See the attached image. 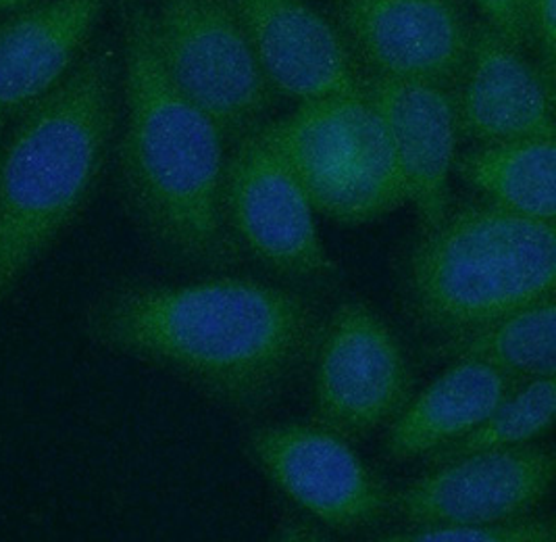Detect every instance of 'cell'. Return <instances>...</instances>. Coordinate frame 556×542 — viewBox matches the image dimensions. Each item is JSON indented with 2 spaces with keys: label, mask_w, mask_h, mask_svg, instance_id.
<instances>
[{
  "label": "cell",
  "mask_w": 556,
  "mask_h": 542,
  "mask_svg": "<svg viewBox=\"0 0 556 542\" xmlns=\"http://www.w3.org/2000/svg\"><path fill=\"white\" fill-rule=\"evenodd\" d=\"M315 424L349 442L394 421L413 399V369L394 330L363 301L326 317L315 351Z\"/></svg>",
  "instance_id": "52a82bcc"
},
{
  "label": "cell",
  "mask_w": 556,
  "mask_h": 542,
  "mask_svg": "<svg viewBox=\"0 0 556 542\" xmlns=\"http://www.w3.org/2000/svg\"><path fill=\"white\" fill-rule=\"evenodd\" d=\"M365 97L380 113L421 230L440 224L451 207L456 159L455 103L444 86L365 74Z\"/></svg>",
  "instance_id": "5bb4252c"
},
{
  "label": "cell",
  "mask_w": 556,
  "mask_h": 542,
  "mask_svg": "<svg viewBox=\"0 0 556 542\" xmlns=\"http://www.w3.org/2000/svg\"><path fill=\"white\" fill-rule=\"evenodd\" d=\"M38 0H0V13L2 11H17V9H24L27 4H34Z\"/></svg>",
  "instance_id": "603a6c76"
},
{
  "label": "cell",
  "mask_w": 556,
  "mask_h": 542,
  "mask_svg": "<svg viewBox=\"0 0 556 542\" xmlns=\"http://www.w3.org/2000/svg\"><path fill=\"white\" fill-rule=\"evenodd\" d=\"M403 290L426 330H476L555 297L556 226L490 201L448 207L410 247Z\"/></svg>",
  "instance_id": "277c9868"
},
{
  "label": "cell",
  "mask_w": 556,
  "mask_h": 542,
  "mask_svg": "<svg viewBox=\"0 0 556 542\" xmlns=\"http://www.w3.org/2000/svg\"><path fill=\"white\" fill-rule=\"evenodd\" d=\"M458 178L485 201L540 222L556 217L555 136L488 142L456 156Z\"/></svg>",
  "instance_id": "e0dca14e"
},
{
  "label": "cell",
  "mask_w": 556,
  "mask_h": 542,
  "mask_svg": "<svg viewBox=\"0 0 556 542\" xmlns=\"http://www.w3.org/2000/svg\"><path fill=\"white\" fill-rule=\"evenodd\" d=\"M2 128H4V124H0V134H2Z\"/></svg>",
  "instance_id": "cb8c5ba5"
},
{
  "label": "cell",
  "mask_w": 556,
  "mask_h": 542,
  "mask_svg": "<svg viewBox=\"0 0 556 542\" xmlns=\"http://www.w3.org/2000/svg\"><path fill=\"white\" fill-rule=\"evenodd\" d=\"M521 382L480 362H453L392 421L386 457L408 462L469 434L506 401Z\"/></svg>",
  "instance_id": "2e32d148"
},
{
  "label": "cell",
  "mask_w": 556,
  "mask_h": 542,
  "mask_svg": "<svg viewBox=\"0 0 556 542\" xmlns=\"http://www.w3.org/2000/svg\"><path fill=\"white\" fill-rule=\"evenodd\" d=\"M431 355L446 362L488 363L517 382L555 378V297L508 313L463 335L444 336Z\"/></svg>",
  "instance_id": "ac0fdd59"
},
{
  "label": "cell",
  "mask_w": 556,
  "mask_h": 542,
  "mask_svg": "<svg viewBox=\"0 0 556 542\" xmlns=\"http://www.w3.org/2000/svg\"><path fill=\"white\" fill-rule=\"evenodd\" d=\"M555 378H538L517 388L469 434L428 453L431 464L453 462L481 451L508 449L542 439L555 421Z\"/></svg>",
  "instance_id": "d6986e66"
},
{
  "label": "cell",
  "mask_w": 556,
  "mask_h": 542,
  "mask_svg": "<svg viewBox=\"0 0 556 542\" xmlns=\"http://www.w3.org/2000/svg\"><path fill=\"white\" fill-rule=\"evenodd\" d=\"M122 34L124 203L140 234L184 267L219 269L240 261L224 213L226 140L165 74L151 4L117 0Z\"/></svg>",
  "instance_id": "7a4b0ae2"
},
{
  "label": "cell",
  "mask_w": 556,
  "mask_h": 542,
  "mask_svg": "<svg viewBox=\"0 0 556 542\" xmlns=\"http://www.w3.org/2000/svg\"><path fill=\"white\" fill-rule=\"evenodd\" d=\"M553 451L538 444L481 451L435 465L394 494L406 524H480L530 516L555 482Z\"/></svg>",
  "instance_id": "8fae6325"
},
{
  "label": "cell",
  "mask_w": 556,
  "mask_h": 542,
  "mask_svg": "<svg viewBox=\"0 0 556 542\" xmlns=\"http://www.w3.org/2000/svg\"><path fill=\"white\" fill-rule=\"evenodd\" d=\"M528 27L540 49V70L555 84L556 0H528Z\"/></svg>",
  "instance_id": "7402d4cb"
},
{
  "label": "cell",
  "mask_w": 556,
  "mask_h": 542,
  "mask_svg": "<svg viewBox=\"0 0 556 542\" xmlns=\"http://www.w3.org/2000/svg\"><path fill=\"white\" fill-rule=\"evenodd\" d=\"M224 213L240 251L288 278L333 272L303 184L253 131L224 165Z\"/></svg>",
  "instance_id": "ba28073f"
},
{
  "label": "cell",
  "mask_w": 556,
  "mask_h": 542,
  "mask_svg": "<svg viewBox=\"0 0 556 542\" xmlns=\"http://www.w3.org/2000/svg\"><path fill=\"white\" fill-rule=\"evenodd\" d=\"M456 129L481 144L555 136V84L494 27H473L455 81Z\"/></svg>",
  "instance_id": "4fadbf2b"
},
{
  "label": "cell",
  "mask_w": 556,
  "mask_h": 542,
  "mask_svg": "<svg viewBox=\"0 0 556 542\" xmlns=\"http://www.w3.org/2000/svg\"><path fill=\"white\" fill-rule=\"evenodd\" d=\"M119 104V51L99 42L17 115L0 147V305L94 197L113 151Z\"/></svg>",
  "instance_id": "3957f363"
},
{
  "label": "cell",
  "mask_w": 556,
  "mask_h": 542,
  "mask_svg": "<svg viewBox=\"0 0 556 542\" xmlns=\"http://www.w3.org/2000/svg\"><path fill=\"white\" fill-rule=\"evenodd\" d=\"M278 97H365V74L338 26L308 0H229Z\"/></svg>",
  "instance_id": "7c38bea8"
},
{
  "label": "cell",
  "mask_w": 556,
  "mask_h": 542,
  "mask_svg": "<svg viewBox=\"0 0 556 542\" xmlns=\"http://www.w3.org/2000/svg\"><path fill=\"white\" fill-rule=\"evenodd\" d=\"M333 24L369 76L451 88L473 26L456 0H331Z\"/></svg>",
  "instance_id": "30bf717a"
},
{
  "label": "cell",
  "mask_w": 556,
  "mask_h": 542,
  "mask_svg": "<svg viewBox=\"0 0 556 542\" xmlns=\"http://www.w3.org/2000/svg\"><path fill=\"white\" fill-rule=\"evenodd\" d=\"M256 134L329 219L365 224L408 201L388 129L367 97L304 101Z\"/></svg>",
  "instance_id": "5b68a950"
},
{
  "label": "cell",
  "mask_w": 556,
  "mask_h": 542,
  "mask_svg": "<svg viewBox=\"0 0 556 542\" xmlns=\"http://www.w3.org/2000/svg\"><path fill=\"white\" fill-rule=\"evenodd\" d=\"M386 542H555L553 517H515L480 524H424L381 537Z\"/></svg>",
  "instance_id": "ffe728a7"
},
{
  "label": "cell",
  "mask_w": 556,
  "mask_h": 542,
  "mask_svg": "<svg viewBox=\"0 0 556 542\" xmlns=\"http://www.w3.org/2000/svg\"><path fill=\"white\" fill-rule=\"evenodd\" d=\"M111 0H38L0 22V124L65 78Z\"/></svg>",
  "instance_id": "9a60e30c"
},
{
  "label": "cell",
  "mask_w": 556,
  "mask_h": 542,
  "mask_svg": "<svg viewBox=\"0 0 556 542\" xmlns=\"http://www.w3.org/2000/svg\"><path fill=\"white\" fill-rule=\"evenodd\" d=\"M247 453L267 480L333 530H363L390 509V492L356 457L349 440L324 426L254 428Z\"/></svg>",
  "instance_id": "9c48e42d"
},
{
  "label": "cell",
  "mask_w": 556,
  "mask_h": 542,
  "mask_svg": "<svg viewBox=\"0 0 556 542\" xmlns=\"http://www.w3.org/2000/svg\"><path fill=\"white\" fill-rule=\"evenodd\" d=\"M324 324L303 294L229 276L122 280L84 311L97 346L165 371L233 414L274 405L313 363Z\"/></svg>",
  "instance_id": "6da1fadb"
},
{
  "label": "cell",
  "mask_w": 556,
  "mask_h": 542,
  "mask_svg": "<svg viewBox=\"0 0 556 542\" xmlns=\"http://www.w3.org/2000/svg\"><path fill=\"white\" fill-rule=\"evenodd\" d=\"M156 52L177 90L236 142L265 124L278 92L229 0H159Z\"/></svg>",
  "instance_id": "8992f818"
},
{
  "label": "cell",
  "mask_w": 556,
  "mask_h": 542,
  "mask_svg": "<svg viewBox=\"0 0 556 542\" xmlns=\"http://www.w3.org/2000/svg\"><path fill=\"white\" fill-rule=\"evenodd\" d=\"M488 26L494 27L510 45L523 49L530 42L528 0H476Z\"/></svg>",
  "instance_id": "44dd1931"
}]
</instances>
